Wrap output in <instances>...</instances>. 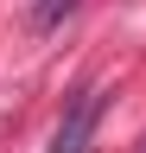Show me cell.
I'll list each match as a JSON object with an SVG mask.
<instances>
[{"instance_id": "obj_1", "label": "cell", "mask_w": 146, "mask_h": 153, "mask_svg": "<svg viewBox=\"0 0 146 153\" xmlns=\"http://www.w3.org/2000/svg\"><path fill=\"white\" fill-rule=\"evenodd\" d=\"M102 108H108V96H102V89H83L76 102L64 108L57 134H51V153H89V140H95V121H102Z\"/></svg>"}, {"instance_id": "obj_2", "label": "cell", "mask_w": 146, "mask_h": 153, "mask_svg": "<svg viewBox=\"0 0 146 153\" xmlns=\"http://www.w3.org/2000/svg\"><path fill=\"white\" fill-rule=\"evenodd\" d=\"M83 0H38V7H32V19H38V26H57L64 13H76Z\"/></svg>"}]
</instances>
